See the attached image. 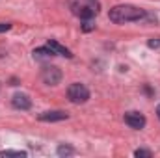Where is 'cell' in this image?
I'll return each instance as SVG.
<instances>
[{
	"mask_svg": "<svg viewBox=\"0 0 160 158\" xmlns=\"http://www.w3.org/2000/svg\"><path fill=\"white\" fill-rule=\"evenodd\" d=\"M11 104H13V108H17V110H28V108L32 106V101H30V97L24 95V93H15L13 99H11Z\"/></svg>",
	"mask_w": 160,
	"mask_h": 158,
	"instance_id": "8992f818",
	"label": "cell"
},
{
	"mask_svg": "<svg viewBox=\"0 0 160 158\" xmlns=\"http://www.w3.org/2000/svg\"><path fill=\"white\" fill-rule=\"evenodd\" d=\"M58 155L60 156H67V155H73V149L69 145H60L58 147Z\"/></svg>",
	"mask_w": 160,
	"mask_h": 158,
	"instance_id": "8fae6325",
	"label": "cell"
},
{
	"mask_svg": "<svg viewBox=\"0 0 160 158\" xmlns=\"http://www.w3.org/2000/svg\"><path fill=\"white\" fill-rule=\"evenodd\" d=\"M71 7H73V13L84 21H89L91 17H95L99 13L97 0H78V2H73Z\"/></svg>",
	"mask_w": 160,
	"mask_h": 158,
	"instance_id": "7a4b0ae2",
	"label": "cell"
},
{
	"mask_svg": "<svg viewBox=\"0 0 160 158\" xmlns=\"http://www.w3.org/2000/svg\"><path fill=\"white\" fill-rule=\"evenodd\" d=\"M125 123H127L130 128L140 130V128L145 126V117H143L140 112H128V114H125Z\"/></svg>",
	"mask_w": 160,
	"mask_h": 158,
	"instance_id": "5b68a950",
	"label": "cell"
},
{
	"mask_svg": "<svg viewBox=\"0 0 160 158\" xmlns=\"http://www.w3.org/2000/svg\"><path fill=\"white\" fill-rule=\"evenodd\" d=\"M63 119H67L65 112H43V114H39V121L52 123V121H63Z\"/></svg>",
	"mask_w": 160,
	"mask_h": 158,
	"instance_id": "ba28073f",
	"label": "cell"
},
{
	"mask_svg": "<svg viewBox=\"0 0 160 158\" xmlns=\"http://www.w3.org/2000/svg\"><path fill=\"white\" fill-rule=\"evenodd\" d=\"M67 97H69V101L75 102V104H84V102L89 99V91H88V87H86L84 84L75 82V84L69 86V89H67Z\"/></svg>",
	"mask_w": 160,
	"mask_h": 158,
	"instance_id": "3957f363",
	"label": "cell"
},
{
	"mask_svg": "<svg viewBox=\"0 0 160 158\" xmlns=\"http://www.w3.org/2000/svg\"><path fill=\"white\" fill-rule=\"evenodd\" d=\"M52 56H56V54L52 52L50 47H41V48H36L34 50V58L36 60H50Z\"/></svg>",
	"mask_w": 160,
	"mask_h": 158,
	"instance_id": "9c48e42d",
	"label": "cell"
},
{
	"mask_svg": "<svg viewBox=\"0 0 160 158\" xmlns=\"http://www.w3.org/2000/svg\"><path fill=\"white\" fill-rule=\"evenodd\" d=\"M134 156H143V158H151L153 156V153L151 151H147V149H138V151H134Z\"/></svg>",
	"mask_w": 160,
	"mask_h": 158,
	"instance_id": "7c38bea8",
	"label": "cell"
},
{
	"mask_svg": "<svg viewBox=\"0 0 160 158\" xmlns=\"http://www.w3.org/2000/svg\"><path fill=\"white\" fill-rule=\"evenodd\" d=\"M47 47H50L54 54H60V56H65V58H73V54H71V50H69V48H65L63 45H60L58 41H54V39H48V41H47Z\"/></svg>",
	"mask_w": 160,
	"mask_h": 158,
	"instance_id": "52a82bcc",
	"label": "cell"
},
{
	"mask_svg": "<svg viewBox=\"0 0 160 158\" xmlns=\"http://www.w3.org/2000/svg\"><path fill=\"white\" fill-rule=\"evenodd\" d=\"M41 78L45 84H48V86H56V84H60V80H62V71L58 69V67H45L43 71H41Z\"/></svg>",
	"mask_w": 160,
	"mask_h": 158,
	"instance_id": "277c9868",
	"label": "cell"
},
{
	"mask_svg": "<svg viewBox=\"0 0 160 158\" xmlns=\"http://www.w3.org/2000/svg\"><path fill=\"white\" fill-rule=\"evenodd\" d=\"M82 28H84V30H86V32H89V30H91V28H93V26H91V22H86V24H84V26H82Z\"/></svg>",
	"mask_w": 160,
	"mask_h": 158,
	"instance_id": "9a60e30c",
	"label": "cell"
},
{
	"mask_svg": "<svg viewBox=\"0 0 160 158\" xmlns=\"http://www.w3.org/2000/svg\"><path fill=\"white\" fill-rule=\"evenodd\" d=\"M2 158H9V156H17V158H26V151H2L0 153Z\"/></svg>",
	"mask_w": 160,
	"mask_h": 158,
	"instance_id": "30bf717a",
	"label": "cell"
},
{
	"mask_svg": "<svg viewBox=\"0 0 160 158\" xmlns=\"http://www.w3.org/2000/svg\"><path fill=\"white\" fill-rule=\"evenodd\" d=\"M11 28V24L9 22H0V32H8Z\"/></svg>",
	"mask_w": 160,
	"mask_h": 158,
	"instance_id": "5bb4252c",
	"label": "cell"
},
{
	"mask_svg": "<svg viewBox=\"0 0 160 158\" xmlns=\"http://www.w3.org/2000/svg\"><path fill=\"white\" fill-rule=\"evenodd\" d=\"M157 116H158V119H160V104H158V108H157Z\"/></svg>",
	"mask_w": 160,
	"mask_h": 158,
	"instance_id": "2e32d148",
	"label": "cell"
},
{
	"mask_svg": "<svg viewBox=\"0 0 160 158\" xmlns=\"http://www.w3.org/2000/svg\"><path fill=\"white\" fill-rule=\"evenodd\" d=\"M149 48H158L160 47V39H149Z\"/></svg>",
	"mask_w": 160,
	"mask_h": 158,
	"instance_id": "4fadbf2b",
	"label": "cell"
},
{
	"mask_svg": "<svg viewBox=\"0 0 160 158\" xmlns=\"http://www.w3.org/2000/svg\"><path fill=\"white\" fill-rule=\"evenodd\" d=\"M110 21L112 22H118V24H123V22H140L147 17V11L142 9V7H136V6H128V4H121V6H116L110 9L108 13Z\"/></svg>",
	"mask_w": 160,
	"mask_h": 158,
	"instance_id": "6da1fadb",
	"label": "cell"
}]
</instances>
